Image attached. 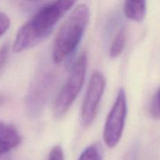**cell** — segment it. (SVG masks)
<instances>
[{
	"instance_id": "1",
	"label": "cell",
	"mask_w": 160,
	"mask_h": 160,
	"mask_svg": "<svg viewBox=\"0 0 160 160\" xmlns=\"http://www.w3.org/2000/svg\"><path fill=\"white\" fill-rule=\"evenodd\" d=\"M78 0H56L45 5L17 32L12 50L19 53L42 42Z\"/></svg>"
},
{
	"instance_id": "2",
	"label": "cell",
	"mask_w": 160,
	"mask_h": 160,
	"mask_svg": "<svg viewBox=\"0 0 160 160\" xmlns=\"http://www.w3.org/2000/svg\"><path fill=\"white\" fill-rule=\"evenodd\" d=\"M90 18L86 5L77 6L59 28L54 40L52 59L59 64L75 51L82 38Z\"/></svg>"
},
{
	"instance_id": "3",
	"label": "cell",
	"mask_w": 160,
	"mask_h": 160,
	"mask_svg": "<svg viewBox=\"0 0 160 160\" xmlns=\"http://www.w3.org/2000/svg\"><path fill=\"white\" fill-rule=\"evenodd\" d=\"M86 69L87 56L82 54L71 68L65 84L56 97L54 103L56 117H63L75 101L84 83Z\"/></svg>"
},
{
	"instance_id": "4",
	"label": "cell",
	"mask_w": 160,
	"mask_h": 160,
	"mask_svg": "<svg viewBox=\"0 0 160 160\" xmlns=\"http://www.w3.org/2000/svg\"><path fill=\"white\" fill-rule=\"evenodd\" d=\"M128 113V103L124 89L118 92L113 106L108 115L103 131V139L109 148H114L121 139Z\"/></svg>"
},
{
	"instance_id": "5",
	"label": "cell",
	"mask_w": 160,
	"mask_h": 160,
	"mask_svg": "<svg viewBox=\"0 0 160 160\" xmlns=\"http://www.w3.org/2000/svg\"><path fill=\"white\" fill-rule=\"evenodd\" d=\"M105 88V77L100 72H95L89 81L81 109V120L84 126H89L95 120Z\"/></svg>"
},
{
	"instance_id": "6",
	"label": "cell",
	"mask_w": 160,
	"mask_h": 160,
	"mask_svg": "<svg viewBox=\"0 0 160 160\" xmlns=\"http://www.w3.org/2000/svg\"><path fill=\"white\" fill-rule=\"evenodd\" d=\"M52 83V76L49 73H42L38 77L31 86L27 99V106L33 113L41 111L44 103L46 101Z\"/></svg>"
},
{
	"instance_id": "7",
	"label": "cell",
	"mask_w": 160,
	"mask_h": 160,
	"mask_svg": "<svg viewBox=\"0 0 160 160\" xmlns=\"http://www.w3.org/2000/svg\"><path fill=\"white\" fill-rule=\"evenodd\" d=\"M21 142V135L16 127L0 121V157L17 148Z\"/></svg>"
},
{
	"instance_id": "8",
	"label": "cell",
	"mask_w": 160,
	"mask_h": 160,
	"mask_svg": "<svg viewBox=\"0 0 160 160\" xmlns=\"http://www.w3.org/2000/svg\"><path fill=\"white\" fill-rule=\"evenodd\" d=\"M124 14L133 21H142L146 15V0H125Z\"/></svg>"
},
{
	"instance_id": "9",
	"label": "cell",
	"mask_w": 160,
	"mask_h": 160,
	"mask_svg": "<svg viewBox=\"0 0 160 160\" xmlns=\"http://www.w3.org/2000/svg\"><path fill=\"white\" fill-rule=\"evenodd\" d=\"M126 45V32L123 29L120 30L116 34L110 47L109 56L111 58H117L121 55Z\"/></svg>"
},
{
	"instance_id": "10",
	"label": "cell",
	"mask_w": 160,
	"mask_h": 160,
	"mask_svg": "<svg viewBox=\"0 0 160 160\" xmlns=\"http://www.w3.org/2000/svg\"><path fill=\"white\" fill-rule=\"evenodd\" d=\"M78 160H102L99 147L97 145H92L88 147L81 153Z\"/></svg>"
},
{
	"instance_id": "11",
	"label": "cell",
	"mask_w": 160,
	"mask_h": 160,
	"mask_svg": "<svg viewBox=\"0 0 160 160\" xmlns=\"http://www.w3.org/2000/svg\"><path fill=\"white\" fill-rule=\"evenodd\" d=\"M149 112L153 119L160 120V87L153 96L150 105Z\"/></svg>"
},
{
	"instance_id": "12",
	"label": "cell",
	"mask_w": 160,
	"mask_h": 160,
	"mask_svg": "<svg viewBox=\"0 0 160 160\" xmlns=\"http://www.w3.org/2000/svg\"><path fill=\"white\" fill-rule=\"evenodd\" d=\"M48 160H64L62 148L59 145L54 146L50 151Z\"/></svg>"
},
{
	"instance_id": "13",
	"label": "cell",
	"mask_w": 160,
	"mask_h": 160,
	"mask_svg": "<svg viewBox=\"0 0 160 160\" xmlns=\"http://www.w3.org/2000/svg\"><path fill=\"white\" fill-rule=\"evenodd\" d=\"M10 27V20L3 12H0V37L6 32Z\"/></svg>"
},
{
	"instance_id": "14",
	"label": "cell",
	"mask_w": 160,
	"mask_h": 160,
	"mask_svg": "<svg viewBox=\"0 0 160 160\" xmlns=\"http://www.w3.org/2000/svg\"><path fill=\"white\" fill-rule=\"evenodd\" d=\"M9 52V46L8 44H5L0 48V71L6 65L8 59Z\"/></svg>"
},
{
	"instance_id": "15",
	"label": "cell",
	"mask_w": 160,
	"mask_h": 160,
	"mask_svg": "<svg viewBox=\"0 0 160 160\" xmlns=\"http://www.w3.org/2000/svg\"><path fill=\"white\" fill-rule=\"evenodd\" d=\"M5 96L3 95H0V106L3 103V102L5 101Z\"/></svg>"
}]
</instances>
